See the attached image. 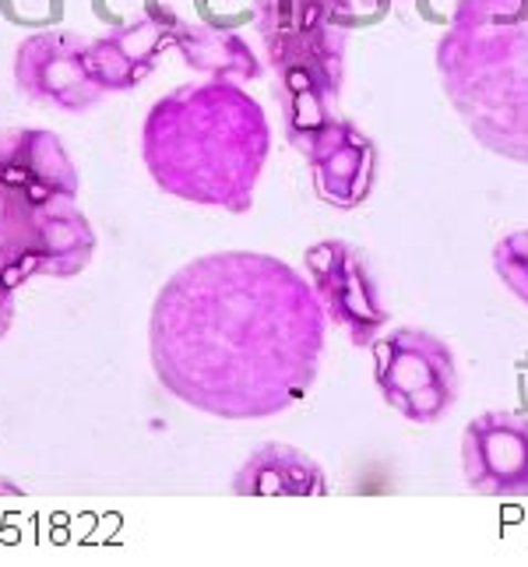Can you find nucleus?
<instances>
[{
    "label": "nucleus",
    "mask_w": 528,
    "mask_h": 567,
    "mask_svg": "<svg viewBox=\"0 0 528 567\" xmlns=\"http://www.w3.org/2000/svg\"><path fill=\"white\" fill-rule=\"evenodd\" d=\"M148 357L176 402L215 420H268L314 388L324 307L297 268L219 250L176 268L148 315Z\"/></svg>",
    "instance_id": "1"
},
{
    "label": "nucleus",
    "mask_w": 528,
    "mask_h": 567,
    "mask_svg": "<svg viewBox=\"0 0 528 567\" xmlns=\"http://www.w3.org/2000/svg\"><path fill=\"white\" fill-rule=\"evenodd\" d=\"M271 155L261 103L237 82L184 85L152 103L142 124V159L163 194L190 205L247 212Z\"/></svg>",
    "instance_id": "2"
},
{
    "label": "nucleus",
    "mask_w": 528,
    "mask_h": 567,
    "mask_svg": "<svg viewBox=\"0 0 528 567\" xmlns=\"http://www.w3.org/2000/svg\"><path fill=\"white\" fill-rule=\"evenodd\" d=\"M77 169L53 131H0V279H74L95 254V229L77 208Z\"/></svg>",
    "instance_id": "3"
},
{
    "label": "nucleus",
    "mask_w": 528,
    "mask_h": 567,
    "mask_svg": "<svg viewBox=\"0 0 528 567\" xmlns=\"http://www.w3.org/2000/svg\"><path fill=\"white\" fill-rule=\"evenodd\" d=\"M434 64L473 138L528 166V0H458Z\"/></svg>",
    "instance_id": "4"
},
{
    "label": "nucleus",
    "mask_w": 528,
    "mask_h": 567,
    "mask_svg": "<svg viewBox=\"0 0 528 567\" xmlns=\"http://www.w3.org/2000/svg\"><path fill=\"white\" fill-rule=\"evenodd\" d=\"M363 22L352 0H258L253 25L265 39V64L276 78L286 138L300 148L339 116L345 50Z\"/></svg>",
    "instance_id": "5"
},
{
    "label": "nucleus",
    "mask_w": 528,
    "mask_h": 567,
    "mask_svg": "<svg viewBox=\"0 0 528 567\" xmlns=\"http://www.w3.org/2000/svg\"><path fill=\"white\" fill-rule=\"evenodd\" d=\"M374 384L408 423H437L458 399V363L426 328H395L374 342Z\"/></svg>",
    "instance_id": "6"
},
{
    "label": "nucleus",
    "mask_w": 528,
    "mask_h": 567,
    "mask_svg": "<svg viewBox=\"0 0 528 567\" xmlns=\"http://www.w3.org/2000/svg\"><path fill=\"white\" fill-rule=\"evenodd\" d=\"M303 265L324 318L335 321L352 346H374L387 324V307L366 254L349 240H321L307 247Z\"/></svg>",
    "instance_id": "7"
},
{
    "label": "nucleus",
    "mask_w": 528,
    "mask_h": 567,
    "mask_svg": "<svg viewBox=\"0 0 528 567\" xmlns=\"http://www.w3.org/2000/svg\"><path fill=\"white\" fill-rule=\"evenodd\" d=\"M14 82L32 103L64 113H85L103 103V89L89 71V39L68 29L22 39L14 53Z\"/></svg>",
    "instance_id": "8"
},
{
    "label": "nucleus",
    "mask_w": 528,
    "mask_h": 567,
    "mask_svg": "<svg viewBox=\"0 0 528 567\" xmlns=\"http://www.w3.org/2000/svg\"><path fill=\"white\" fill-rule=\"evenodd\" d=\"M462 473L483 497H528V416L479 413L462 434Z\"/></svg>",
    "instance_id": "9"
},
{
    "label": "nucleus",
    "mask_w": 528,
    "mask_h": 567,
    "mask_svg": "<svg viewBox=\"0 0 528 567\" xmlns=\"http://www.w3.org/2000/svg\"><path fill=\"white\" fill-rule=\"evenodd\" d=\"M303 155L318 194L331 208H360L377 184V145L345 116L321 127L303 145Z\"/></svg>",
    "instance_id": "10"
},
{
    "label": "nucleus",
    "mask_w": 528,
    "mask_h": 567,
    "mask_svg": "<svg viewBox=\"0 0 528 567\" xmlns=\"http://www.w3.org/2000/svg\"><path fill=\"white\" fill-rule=\"evenodd\" d=\"M176 18L169 8H152L127 25H116L100 39H89V71L103 95L131 92L159 68V56L173 47Z\"/></svg>",
    "instance_id": "11"
},
{
    "label": "nucleus",
    "mask_w": 528,
    "mask_h": 567,
    "mask_svg": "<svg viewBox=\"0 0 528 567\" xmlns=\"http://www.w3.org/2000/svg\"><path fill=\"white\" fill-rule=\"evenodd\" d=\"M232 494L240 497H324L328 473L321 462L282 441H265L232 476Z\"/></svg>",
    "instance_id": "12"
},
{
    "label": "nucleus",
    "mask_w": 528,
    "mask_h": 567,
    "mask_svg": "<svg viewBox=\"0 0 528 567\" xmlns=\"http://www.w3.org/2000/svg\"><path fill=\"white\" fill-rule=\"evenodd\" d=\"M173 47H180L187 68L201 71L208 78H226V82H253L261 74L258 53L247 47V39L226 29L211 25H194V22H176L173 29Z\"/></svg>",
    "instance_id": "13"
},
{
    "label": "nucleus",
    "mask_w": 528,
    "mask_h": 567,
    "mask_svg": "<svg viewBox=\"0 0 528 567\" xmlns=\"http://www.w3.org/2000/svg\"><path fill=\"white\" fill-rule=\"evenodd\" d=\"M490 261L504 289L528 307V229H515V233H507V237H500Z\"/></svg>",
    "instance_id": "14"
},
{
    "label": "nucleus",
    "mask_w": 528,
    "mask_h": 567,
    "mask_svg": "<svg viewBox=\"0 0 528 567\" xmlns=\"http://www.w3.org/2000/svg\"><path fill=\"white\" fill-rule=\"evenodd\" d=\"M11 324H14V289L0 279V339L8 336Z\"/></svg>",
    "instance_id": "15"
},
{
    "label": "nucleus",
    "mask_w": 528,
    "mask_h": 567,
    "mask_svg": "<svg viewBox=\"0 0 528 567\" xmlns=\"http://www.w3.org/2000/svg\"><path fill=\"white\" fill-rule=\"evenodd\" d=\"M352 4L360 8L363 18H374V14H384V11H387L391 0H352Z\"/></svg>",
    "instance_id": "16"
},
{
    "label": "nucleus",
    "mask_w": 528,
    "mask_h": 567,
    "mask_svg": "<svg viewBox=\"0 0 528 567\" xmlns=\"http://www.w3.org/2000/svg\"><path fill=\"white\" fill-rule=\"evenodd\" d=\"M0 494H11V497H22L25 491H22V486H18V483H11V480H4V476H0Z\"/></svg>",
    "instance_id": "17"
}]
</instances>
